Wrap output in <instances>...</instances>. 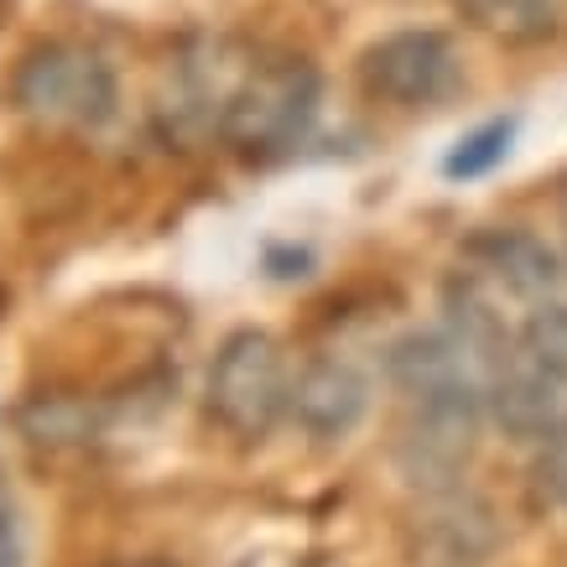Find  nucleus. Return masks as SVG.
<instances>
[{
	"label": "nucleus",
	"instance_id": "f257e3e1",
	"mask_svg": "<svg viewBox=\"0 0 567 567\" xmlns=\"http://www.w3.org/2000/svg\"><path fill=\"white\" fill-rule=\"evenodd\" d=\"M318 100H323V79L308 58L250 63L219 115V141H229L250 162H271L292 152L297 141H308Z\"/></svg>",
	"mask_w": 567,
	"mask_h": 567
},
{
	"label": "nucleus",
	"instance_id": "f03ea898",
	"mask_svg": "<svg viewBox=\"0 0 567 567\" xmlns=\"http://www.w3.org/2000/svg\"><path fill=\"white\" fill-rule=\"evenodd\" d=\"M11 100L42 125H69V131H100L115 115V73L100 52L73 48V42H48L21 58L11 79Z\"/></svg>",
	"mask_w": 567,
	"mask_h": 567
},
{
	"label": "nucleus",
	"instance_id": "7ed1b4c3",
	"mask_svg": "<svg viewBox=\"0 0 567 567\" xmlns=\"http://www.w3.org/2000/svg\"><path fill=\"white\" fill-rule=\"evenodd\" d=\"M287 406H292V385H287V364H281L276 339L256 328L235 333L208 370V412L235 437H266Z\"/></svg>",
	"mask_w": 567,
	"mask_h": 567
},
{
	"label": "nucleus",
	"instance_id": "20e7f679",
	"mask_svg": "<svg viewBox=\"0 0 567 567\" xmlns=\"http://www.w3.org/2000/svg\"><path fill=\"white\" fill-rule=\"evenodd\" d=\"M480 401L484 395L474 391V375L412 391V416L395 443L401 474L412 484H427V489L458 480V468L468 464L474 437H480Z\"/></svg>",
	"mask_w": 567,
	"mask_h": 567
},
{
	"label": "nucleus",
	"instance_id": "39448f33",
	"mask_svg": "<svg viewBox=\"0 0 567 567\" xmlns=\"http://www.w3.org/2000/svg\"><path fill=\"white\" fill-rule=\"evenodd\" d=\"M360 84L401 110H432L464 89V63L443 32H391L360 58Z\"/></svg>",
	"mask_w": 567,
	"mask_h": 567
},
{
	"label": "nucleus",
	"instance_id": "423d86ee",
	"mask_svg": "<svg viewBox=\"0 0 567 567\" xmlns=\"http://www.w3.org/2000/svg\"><path fill=\"white\" fill-rule=\"evenodd\" d=\"M464 256L474 266L468 276H480L484 287H505L511 297H532V302L563 281L557 256L536 240L532 229H484L464 245Z\"/></svg>",
	"mask_w": 567,
	"mask_h": 567
},
{
	"label": "nucleus",
	"instance_id": "0eeeda50",
	"mask_svg": "<svg viewBox=\"0 0 567 567\" xmlns=\"http://www.w3.org/2000/svg\"><path fill=\"white\" fill-rule=\"evenodd\" d=\"M364 406H370L364 380L339 360L308 364L302 380L292 385V416L312 432V437H344V432H354Z\"/></svg>",
	"mask_w": 567,
	"mask_h": 567
},
{
	"label": "nucleus",
	"instance_id": "6e6552de",
	"mask_svg": "<svg viewBox=\"0 0 567 567\" xmlns=\"http://www.w3.org/2000/svg\"><path fill=\"white\" fill-rule=\"evenodd\" d=\"M453 11L499 42H542L557 27V0H453Z\"/></svg>",
	"mask_w": 567,
	"mask_h": 567
},
{
	"label": "nucleus",
	"instance_id": "1a4fd4ad",
	"mask_svg": "<svg viewBox=\"0 0 567 567\" xmlns=\"http://www.w3.org/2000/svg\"><path fill=\"white\" fill-rule=\"evenodd\" d=\"M511 141H516V121H511V115L480 125V131H468V136L443 156V177L447 183H474V177L495 173L499 162L511 156Z\"/></svg>",
	"mask_w": 567,
	"mask_h": 567
},
{
	"label": "nucleus",
	"instance_id": "9d476101",
	"mask_svg": "<svg viewBox=\"0 0 567 567\" xmlns=\"http://www.w3.org/2000/svg\"><path fill=\"white\" fill-rule=\"evenodd\" d=\"M516 354L532 360L536 370H547L551 380L567 385V302H542V308L520 323V339H516Z\"/></svg>",
	"mask_w": 567,
	"mask_h": 567
},
{
	"label": "nucleus",
	"instance_id": "9b49d317",
	"mask_svg": "<svg viewBox=\"0 0 567 567\" xmlns=\"http://www.w3.org/2000/svg\"><path fill=\"white\" fill-rule=\"evenodd\" d=\"M536 480L557 505H567V422L542 437V458H536Z\"/></svg>",
	"mask_w": 567,
	"mask_h": 567
},
{
	"label": "nucleus",
	"instance_id": "f8f14e48",
	"mask_svg": "<svg viewBox=\"0 0 567 567\" xmlns=\"http://www.w3.org/2000/svg\"><path fill=\"white\" fill-rule=\"evenodd\" d=\"M260 266H266L271 281H302V276H312V250H297V245H266Z\"/></svg>",
	"mask_w": 567,
	"mask_h": 567
},
{
	"label": "nucleus",
	"instance_id": "ddd939ff",
	"mask_svg": "<svg viewBox=\"0 0 567 567\" xmlns=\"http://www.w3.org/2000/svg\"><path fill=\"white\" fill-rule=\"evenodd\" d=\"M17 557H21L17 520H11V511H0V567H17Z\"/></svg>",
	"mask_w": 567,
	"mask_h": 567
},
{
	"label": "nucleus",
	"instance_id": "4468645a",
	"mask_svg": "<svg viewBox=\"0 0 567 567\" xmlns=\"http://www.w3.org/2000/svg\"><path fill=\"white\" fill-rule=\"evenodd\" d=\"M136 567H162V563H136Z\"/></svg>",
	"mask_w": 567,
	"mask_h": 567
}]
</instances>
